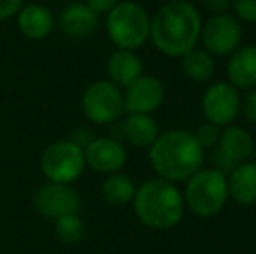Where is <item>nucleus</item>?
Segmentation results:
<instances>
[{"instance_id": "nucleus-2", "label": "nucleus", "mask_w": 256, "mask_h": 254, "mask_svg": "<svg viewBox=\"0 0 256 254\" xmlns=\"http://www.w3.org/2000/svg\"><path fill=\"white\" fill-rule=\"evenodd\" d=\"M148 160L157 178L169 183H185L204 164V148L192 131L171 129L160 132L148 148Z\"/></svg>"}, {"instance_id": "nucleus-11", "label": "nucleus", "mask_w": 256, "mask_h": 254, "mask_svg": "<svg viewBox=\"0 0 256 254\" xmlns=\"http://www.w3.org/2000/svg\"><path fill=\"white\" fill-rule=\"evenodd\" d=\"M122 94H124V112L152 115L164 103L166 87L160 78L154 75H142L132 84H129Z\"/></svg>"}, {"instance_id": "nucleus-6", "label": "nucleus", "mask_w": 256, "mask_h": 254, "mask_svg": "<svg viewBox=\"0 0 256 254\" xmlns=\"http://www.w3.org/2000/svg\"><path fill=\"white\" fill-rule=\"evenodd\" d=\"M40 169L51 183L72 185L86 169L84 148L75 141H54L40 157Z\"/></svg>"}, {"instance_id": "nucleus-12", "label": "nucleus", "mask_w": 256, "mask_h": 254, "mask_svg": "<svg viewBox=\"0 0 256 254\" xmlns=\"http://www.w3.org/2000/svg\"><path fill=\"white\" fill-rule=\"evenodd\" d=\"M86 166L102 174H114L124 167L128 152L120 139L115 138H94L84 148Z\"/></svg>"}, {"instance_id": "nucleus-29", "label": "nucleus", "mask_w": 256, "mask_h": 254, "mask_svg": "<svg viewBox=\"0 0 256 254\" xmlns=\"http://www.w3.org/2000/svg\"><path fill=\"white\" fill-rule=\"evenodd\" d=\"M166 2H188V0H166Z\"/></svg>"}, {"instance_id": "nucleus-8", "label": "nucleus", "mask_w": 256, "mask_h": 254, "mask_svg": "<svg viewBox=\"0 0 256 254\" xmlns=\"http://www.w3.org/2000/svg\"><path fill=\"white\" fill-rule=\"evenodd\" d=\"M82 112L92 124H114L124 113V94L110 80H96L82 94Z\"/></svg>"}, {"instance_id": "nucleus-24", "label": "nucleus", "mask_w": 256, "mask_h": 254, "mask_svg": "<svg viewBox=\"0 0 256 254\" xmlns=\"http://www.w3.org/2000/svg\"><path fill=\"white\" fill-rule=\"evenodd\" d=\"M220 132H222L220 127L206 122V124H200V126L194 131V136H196V139L199 141V145L202 146V148H212V146L218 145Z\"/></svg>"}, {"instance_id": "nucleus-22", "label": "nucleus", "mask_w": 256, "mask_h": 254, "mask_svg": "<svg viewBox=\"0 0 256 254\" xmlns=\"http://www.w3.org/2000/svg\"><path fill=\"white\" fill-rule=\"evenodd\" d=\"M54 234L64 244H78L86 237V223L78 214H68L54 221Z\"/></svg>"}, {"instance_id": "nucleus-4", "label": "nucleus", "mask_w": 256, "mask_h": 254, "mask_svg": "<svg viewBox=\"0 0 256 254\" xmlns=\"http://www.w3.org/2000/svg\"><path fill=\"white\" fill-rule=\"evenodd\" d=\"M228 199L226 174L220 173L214 167H202L185 181V207L199 218H212L222 213Z\"/></svg>"}, {"instance_id": "nucleus-25", "label": "nucleus", "mask_w": 256, "mask_h": 254, "mask_svg": "<svg viewBox=\"0 0 256 254\" xmlns=\"http://www.w3.org/2000/svg\"><path fill=\"white\" fill-rule=\"evenodd\" d=\"M240 115L248 124L256 126V87L246 91V94L240 98Z\"/></svg>"}, {"instance_id": "nucleus-3", "label": "nucleus", "mask_w": 256, "mask_h": 254, "mask_svg": "<svg viewBox=\"0 0 256 254\" xmlns=\"http://www.w3.org/2000/svg\"><path fill=\"white\" fill-rule=\"evenodd\" d=\"M132 209L145 227L154 230H169L182 221L185 200L174 183L154 178L136 188Z\"/></svg>"}, {"instance_id": "nucleus-9", "label": "nucleus", "mask_w": 256, "mask_h": 254, "mask_svg": "<svg viewBox=\"0 0 256 254\" xmlns=\"http://www.w3.org/2000/svg\"><path fill=\"white\" fill-rule=\"evenodd\" d=\"M200 110L206 122L216 127H226L240 113V94L226 80H218L208 85L200 99Z\"/></svg>"}, {"instance_id": "nucleus-17", "label": "nucleus", "mask_w": 256, "mask_h": 254, "mask_svg": "<svg viewBox=\"0 0 256 254\" xmlns=\"http://www.w3.org/2000/svg\"><path fill=\"white\" fill-rule=\"evenodd\" d=\"M18 28L30 40H42L54 30V16L48 7L30 3L18 12Z\"/></svg>"}, {"instance_id": "nucleus-27", "label": "nucleus", "mask_w": 256, "mask_h": 254, "mask_svg": "<svg viewBox=\"0 0 256 254\" xmlns=\"http://www.w3.org/2000/svg\"><path fill=\"white\" fill-rule=\"evenodd\" d=\"M23 0H0V21L16 16L21 10Z\"/></svg>"}, {"instance_id": "nucleus-28", "label": "nucleus", "mask_w": 256, "mask_h": 254, "mask_svg": "<svg viewBox=\"0 0 256 254\" xmlns=\"http://www.w3.org/2000/svg\"><path fill=\"white\" fill-rule=\"evenodd\" d=\"M118 2H120V0H88L86 5H88L96 16H100V14H108Z\"/></svg>"}, {"instance_id": "nucleus-16", "label": "nucleus", "mask_w": 256, "mask_h": 254, "mask_svg": "<svg viewBox=\"0 0 256 254\" xmlns=\"http://www.w3.org/2000/svg\"><path fill=\"white\" fill-rule=\"evenodd\" d=\"M218 150L232 162L240 164L244 160H250L254 153V138L246 127L230 124L220 132Z\"/></svg>"}, {"instance_id": "nucleus-15", "label": "nucleus", "mask_w": 256, "mask_h": 254, "mask_svg": "<svg viewBox=\"0 0 256 254\" xmlns=\"http://www.w3.org/2000/svg\"><path fill=\"white\" fill-rule=\"evenodd\" d=\"M228 181V197L236 204L250 207L256 204V162L244 160L237 164L230 174Z\"/></svg>"}, {"instance_id": "nucleus-13", "label": "nucleus", "mask_w": 256, "mask_h": 254, "mask_svg": "<svg viewBox=\"0 0 256 254\" xmlns=\"http://www.w3.org/2000/svg\"><path fill=\"white\" fill-rule=\"evenodd\" d=\"M226 82L237 91H250L256 87V45H240L228 56L226 61Z\"/></svg>"}, {"instance_id": "nucleus-21", "label": "nucleus", "mask_w": 256, "mask_h": 254, "mask_svg": "<svg viewBox=\"0 0 256 254\" xmlns=\"http://www.w3.org/2000/svg\"><path fill=\"white\" fill-rule=\"evenodd\" d=\"M134 193L136 187L132 183V180L122 173L108 174L102 185V195L104 202H108L110 206L115 207L131 204L132 199H134Z\"/></svg>"}, {"instance_id": "nucleus-20", "label": "nucleus", "mask_w": 256, "mask_h": 254, "mask_svg": "<svg viewBox=\"0 0 256 254\" xmlns=\"http://www.w3.org/2000/svg\"><path fill=\"white\" fill-rule=\"evenodd\" d=\"M182 61V71L188 80L196 82V84H206L209 82L216 73V63L214 58L204 51L202 47H194L186 54H183Z\"/></svg>"}, {"instance_id": "nucleus-14", "label": "nucleus", "mask_w": 256, "mask_h": 254, "mask_svg": "<svg viewBox=\"0 0 256 254\" xmlns=\"http://www.w3.org/2000/svg\"><path fill=\"white\" fill-rule=\"evenodd\" d=\"M60 30L68 38L80 40L86 38L96 30L98 26V16L82 2H72L61 10L58 17Z\"/></svg>"}, {"instance_id": "nucleus-18", "label": "nucleus", "mask_w": 256, "mask_h": 254, "mask_svg": "<svg viewBox=\"0 0 256 254\" xmlns=\"http://www.w3.org/2000/svg\"><path fill=\"white\" fill-rule=\"evenodd\" d=\"M106 73L108 80L114 82L117 87H128L129 84L143 75V63L134 54V51H126V49H117L112 52L106 61Z\"/></svg>"}, {"instance_id": "nucleus-10", "label": "nucleus", "mask_w": 256, "mask_h": 254, "mask_svg": "<svg viewBox=\"0 0 256 254\" xmlns=\"http://www.w3.org/2000/svg\"><path fill=\"white\" fill-rule=\"evenodd\" d=\"M34 206L40 216L56 221L68 214H78L82 199L72 185L51 183L42 185L34 195Z\"/></svg>"}, {"instance_id": "nucleus-7", "label": "nucleus", "mask_w": 256, "mask_h": 254, "mask_svg": "<svg viewBox=\"0 0 256 254\" xmlns=\"http://www.w3.org/2000/svg\"><path fill=\"white\" fill-rule=\"evenodd\" d=\"M244 26L234 14H212L202 23L200 40L212 58H228L242 45Z\"/></svg>"}, {"instance_id": "nucleus-19", "label": "nucleus", "mask_w": 256, "mask_h": 254, "mask_svg": "<svg viewBox=\"0 0 256 254\" xmlns=\"http://www.w3.org/2000/svg\"><path fill=\"white\" fill-rule=\"evenodd\" d=\"M120 127L122 136L136 148H150L160 134L157 120L152 115L129 113V117L122 122Z\"/></svg>"}, {"instance_id": "nucleus-5", "label": "nucleus", "mask_w": 256, "mask_h": 254, "mask_svg": "<svg viewBox=\"0 0 256 254\" xmlns=\"http://www.w3.org/2000/svg\"><path fill=\"white\" fill-rule=\"evenodd\" d=\"M108 38L118 49L134 51L150 38V16L138 2L122 0L106 14Z\"/></svg>"}, {"instance_id": "nucleus-23", "label": "nucleus", "mask_w": 256, "mask_h": 254, "mask_svg": "<svg viewBox=\"0 0 256 254\" xmlns=\"http://www.w3.org/2000/svg\"><path fill=\"white\" fill-rule=\"evenodd\" d=\"M232 10L240 23H256V0H232Z\"/></svg>"}, {"instance_id": "nucleus-26", "label": "nucleus", "mask_w": 256, "mask_h": 254, "mask_svg": "<svg viewBox=\"0 0 256 254\" xmlns=\"http://www.w3.org/2000/svg\"><path fill=\"white\" fill-rule=\"evenodd\" d=\"M202 7L212 14H225L232 9V0H200Z\"/></svg>"}, {"instance_id": "nucleus-1", "label": "nucleus", "mask_w": 256, "mask_h": 254, "mask_svg": "<svg viewBox=\"0 0 256 254\" xmlns=\"http://www.w3.org/2000/svg\"><path fill=\"white\" fill-rule=\"evenodd\" d=\"M202 14L190 2H166L150 17V40L168 58H182L200 40Z\"/></svg>"}]
</instances>
